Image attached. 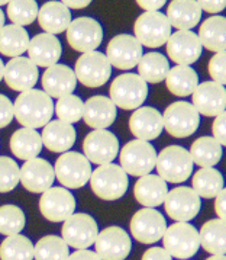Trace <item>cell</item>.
Listing matches in <instances>:
<instances>
[{"mask_svg": "<svg viewBox=\"0 0 226 260\" xmlns=\"http://www.w3.org/2000/svg\"><path fill=\"white\" fill-rule=\"evenodd\" d=\"M141 260H173V257L170 256V253L164 249V247H151L145 251L142 254Z\"/></svg>", "mask_w": 226, "mask_h": 260, "instance_id": "obj_49", "label": "cell"}, {"mask_svg": "<svg viewBox=\"0 0 226 260\" xmlns=\"http://www.w3.org/2000/svg\"><path fill=\"white\" fill-rule=\"evenodd\" d=\"M131 234L136 241L142 244H154L163 239L167 221L161 212L154 208H144L135 212L129 224Z\"/></svg>", "mask_w": 226, "mask_h": 260, "instance_id": "obj_16", "label": "cell"}, {"mask_svg": "<svg viewBox=\"0 0 226 260\" xmlns=\"http://www.w3.org/2000/svg\"><path fill=\"white\" fill-rule=\"evenodd\" d=\"M168 72L170 64L161 52H146L138 62V73L146 83H161Z\"/></svg>", "mask_w": 226, "mask_h": 260, "instance_id": "obj_36", "label": "cell"}, {"mask_svg": "<svg viewBox=\"0 0 226 260\" xmlns=\"http://www.w3.org/2000/svg\"><path fill=\"white\" fill-rule=\"evenodd\" d=\"M161 240L170 256L178 260L193 257L197 250L200 249L199 231L189 222H175L167 227Z\"/></svg>", "mask_w": 226, "mask_h": 260, "instance_id": "obj_6", "label": "cell"}, {"mask_svg": "<svg viewBox=\"0 0 226 260\" xmlns=\"http://www.w3.org/2000/svg\"><path fill=\"white\" fill-rule=\"evenodd\" d=\"M33 244L22 234L9 236L0 244V260H32Z\"/></svg>", "mask_w": 226, "mask_h": 260, "instance_id": "obj_39", "label": "cell"}, {"mask_svg": "<svg viewBox=\"0 0 226 260\" xmlns=\"http://www.w3.org/2000/svg\"><path fill=\"white\" fill-rule=\"evenodd\" d=\"M215 212L219 218L226 221V187H223L216 197Z\"/></svg>", "mask_w": 226, "mask_h": 260, "instance_id": "obj_50", "label": "cell"}, {"mask_svg": "<svg viewBox=\"0 0 226 260\" xmlns=\"http://www.w3.org/2000/svg\"><path fill=\"white\" fill-rule=\"evenodd\" d=\"M189 153L199 167H215L222 158V146L213 137H200L192 144Z\"/></svg>", "mask_w": 226, "mask_h": 260, "instance_id": "obj_37", "label": "cell"}, {"mask_svg": "<svg viewBox=\"0 0 226 260\" xmlns=\"http://www.w3.org/2000/svg\"><path fill=\"white\" fill-rule=\"evenodd\" d=\"M167 193H168L167 182L158 175H151V173L139 177V180L135 183V199L144 208H157L163 205Z\"/></svg>", "mask_w": 226, "mask_h": 260, "instance_id": "obj_28", "label": "cell"}, {"mask_svg": "<svg viewBox=\"0 0 226 260\" xmlns=\"http://www.w3.org/2000/svg\"><path fill=\"white\" fill-rule=\"evenodd\" d=\"M15 118L13 114V104L11 99L5 94H0V129L11 124Z\"/></svg>", "mask_w": 226, "mask_h": 260, "instance_id": "obj_46", "label": "cell"}, {"mask_svg": "<svg viewBox=\"0 0 226 260\" xmlns=\"http://www.w3.org/2000/svg\"><path fill=\"white\" fill-rule=\"evenodd\" d=\"M202 12L196 0H171L165 16L177 31H190L199 25Z\"/></svg>", "mask_w": 226, "mask_h": 260, "instance_id": "obj_27", "label": "cell"}, {"mask_svg": "<svg viewBox=\"0 0 226 260\" xmlns=\"http://www.w3.org/2000/svg\"><path fill=\"white\" fill-rule=\"evenodd\" d=\"M163 124L167 133L175 138H185L195 134L200 124V114L189 102H174L163 114Z\"/></svg>", "mask_w": 226, "mask_h": 260, "instance_id": "obj_10", "label": "cell"}, {"mask_svg": "<svg viewBox=\"0 0 226 260\" xmlns=\"http://www.w3.org/2000/svg\"><path fill=\"white\" fill-rule=\"evenodd\" d=\"M42 144L41 134L32 128H21L16 129L11 137L12 153L21 160H31L41 154Z\"/></svg>", "mask_w": 226, "mask_h": 260, "instance_id": "obj_32", "label": "cell"}, {"mask_svg": "<svg viewBox=\"0 0 226 260\" xmlns=\"http://www.w3.org/2000/svg\"><path fill=\"white\" fill-rule=\"evenodd\" d=\"M196 2L202 11L212 13V15L220 13L226 9V0H196Z\"/></svg>", "mask_w": 226, "mask_h": 260, "instance_id": "obj_48", "label": "cell"}, {"mask_svg": "<svg viewBox=\"0 0 226 260\" xmlns=\"http://www.w3.org/2000/svg\"><path fill=\"white\" fill-rule=\"evenodd\" d=\"M74 74L77 77V82H80L83 86L97 89L107 83V80L110 79L112 66L103 52H84L76 61Z\"/></svg>", "mask_w": 226, "mask_h": 260, "instance_id": "obj_9", "label": "cell"}, {"mask_svg": "<svg viewBox=\"0 0 226 260\" xmlns=\"http://www.w3.org/2000/svg\"><path fill=\"white\" fill-rule=\"evenodd\" d=\"M83 108L84 102L79 96L71 93L58 99L57 105L54 106V112L57 114L60 121L72 125L83 118Z\"/></svg>", "mask_w": 226, "mask_h": 260, "instance_id": "obj_43", "label": "cell"}, {"mask_svg": "<svg viewBox=\"0 0 226 260\" xmlns=\"http://www.w3.org/2000/svg\"><path fill=\"white\" fill-rule=\"evenodd\" d=\"M13 114L18 122L25 128H41L52 119V98L42 90L31 89L22 92L13 104Z\"/></svg>", "mask_w": 226, "mask_h": 260, "instance_id": "obj_1", "label": "cell"}, {"mask_svg": "<svg viewBox=\"0 0 226 260\" xmlns=\"http://www.w3.org/2000/svg\"><path fill=\"white\" fill-rule=\"evenodd\" d=\"M62 240L68 247L76 250L89 249L97 239L99 227L92 215L89 214H72L64 221L61 230Z\"/></svg>", "mask_w": 226, "mask_h": 260, "instance_id": "obj_11", "label": "cell"}, {"mask_svg": "<svg viewBox=\"0 0 226 260\" xmlns=\"http://www.w3.org/2000/svg\"><path fill=\"white\" fill-rule=\"evenodd\" d=\"M41 138L42 144L50 151L65 153L74 146V143L77 140V133L71 124H67V122L57 119V121H50L44 126Z\"/></svg>", "mask_w": 226, "mask_h": 260, "instance_id": "obj_29", "label": "cell"}, {"mask_svg": "<svg viewBox=\"0 0 226 260\" xmlns=\"http://www.w3.org/2000/svg\"><path fill=\"white\" fill-rule=\"evenodd\" d=\"M193 106L205 116H217L226 111V87L216 82L197 84L193 92Z\"/></svg>", "mask_w": 226, "mask_h": 260, "instance_id": "obj_21", "label": "cell"}, {"mask_svg": "<svg viewBox=\"0 0 226 260\" xmlns=\"http://www.w3.org/2000/svg\"><path fill=\"white\" fill-rule=\"evenodd\" d=\"M119 160L126 175L142 177L149 175L155 169L157 151L148 141L132 140L122 147Z\"/></svg>", "mask_w": 226, "mask_h": 260, "instance_id": "obj_7", "label": "cell"}, {"mask_svg": "<svg viewBox=\"0 0 226 260\" xmlns=\"http://www.w3.org/2000/svg\"><path fill=\"white\" fill-rule=\"evenodd\" d=\"M38 67L29 60V57H15L5 66L3 79L15 92H26L38 82Z\"/></svg>", "mask_w": 226, "mask_h": 260, "instance_id": "obj_22", "label": "cell"}, {"mask_svg": "<svg viewBox=\"0 0 226 260\" xmlns=\"http://www.w3.org/2000/svg\"><path fill=\"white\" fill-rule=\"evenodd\" d=\"M29 41V35L23 26L12 23L0 29V52L6 57H21L23 52L28 51Z\"/></svg>", "mask_w": 226, "mask_h": 260, "instance_id": "obj_34", "label": "cell"}, {"mask_svg": "<svg viewBox=\"0 0 226 260\" xmlns=\"http://www.w3.org/2000/svg\"><path fill=\"white\" fill-rule=\"evenodd\" d=\"M21 167L11 157L0 156V193L12 192L19 183Z\"/></svg>", "mask_w": 226, "mask_h": 260, "instance_id": "obj_44", "label": "cell"}, {"mask_svg": "<svg viewBox=\"0 0 226 260\" xmlns=\"http://www.w3.org/2000/svg\"><path fill=\"white\" fill-rule=\"evenodd\" d=\"M206 260H226V254H212Z\"/></svg>", "mask_w": 226, "mask_h": 260, "instance_id": "obj_54", "label": "cell"}, {"mask_svg": "<svg viewBox=\"0 0 226 260\" xmlns=\"http://www.w3.org/2000/svg\"><path fill=\"white\" fill-rule=\"evenodd\" d=\"M90 186L94 195L103 201H118L124 197L129 186L128 175L118 165H102L92 172Z\"/></svg>", "mask_w": 226, "mask_h": 260, "instance_id": "obj_3", "label": "cell"}, {"mask_svg": "<svg viewBox=\"0 0 226 260\" xmlns=\"http://www.w3.org/2000/svg\"><path fill=\"white\" fill-rule=\"evenodd\" d=\"M167 89L178 98L193 94L199 84V76L190 66H175L165 77Z\"/></svg>", "mask_w": 226, "mask_h": 260, "instance_id": "obj_33", "label": "cell"}, {"mask_svg": "<svg viewBox=\"0 0 226 260\" xmlns=\"http://www.w3.org/2000/svg\"><path fill=\"white\" fill-rule=\"evenodd\" d=\"M38 11L36 0H11L8 3V18L18 26L33 23L38 18Z\"/></svg>", "mask_w": 226, "mask_h": 260, "instance_id": "obj_41", "label": "cell"}, {"mask_svg": "<svg viewBox=\"0 0 226 260\" xmlns=\"http://www.w3.org/2000/svg\"><path fill=\"white\" fill-rule=\"evenodd\" d=\"M67 260H102L96 251H92V250H77L74 251L72 254L68 256Z\"/></svg>", "mask_w": 226, "mask_h": 260, "instance_id": "obj_52", "label": "cell"}, {"mask_svg": "<svg viewBox=\"0 0 226 260\" xmlns=\"http://www.w3.org/2000/svg\"><path fill=\"white\" fill-rule=\"evenodd\" d=\"M40 211L51 222H64L76 211V198L65 187H50L41 195Z\"/></svg>", "mask_w": 226, "mask_h": 260, "instance_id": "obj_18", "label": "cell"}, {"mask_svg": "<svg viewBox=\"0 0 226 260\" xmlns=\"http://www.w3.org/2000/svg\"><path fill=\"white\" fill-rule=\"evenodd\" d=\"M200 197L193 187L178 186L168 190L164 201L165 212L177 222H189L200 212Z\"/></svg>", "mask_w": 226, "mask_h": 260, "instance_id": "obj_14", "label": "cell"}, {"mask_svg": "<svg viewBox=\"0 0 226 260\" xmlns=\"http://www.w3.org/2000/svg\"><path fill=\"white\" fill-rule=\"evenodd\" d=\"M83 119L93 129H106L116 119V106L110 98L102 94L92 96L84 104Z\"/></svg>", "mask_w": 226, "mask_h": 260, "instance_id": "obj_26", "label": "cell"}, {"mask_svg": "<svg viewBox=\"0 0 226 260\" xmlns=\"http://www.w3.org/2000/svg\"><path fill=\"white\" fill-rule=\"evenodd\" d=\"M134 32L142 47L160 48L171 37V25L161 12H144L135 21Z\"/></svg>", "mask_w": 226, "mask_h": 260, "instance_id": "obj_8", "label": "cell"}, {"mask_svg": "<svg viewBox=\"0 0 226 260\" xmlns=\"http://www.w3.org/2000/svg\"><path fill=\"white\" fill-rule=\"evenodd\" d=\"M109 94L116 108L135 111L145 102L148 96V84L139 74H121L110 84Z\"/></svg>", "mask_w": 226, "mask_h": 260, "instance_id": "obj_2", "label": "cell"}, {"mask_svg": "<svg viewBox=\"0 0 226 260\" xmlns=\"http://www.w3.org/2000/svg\"><path fill=\"white\" fill-rule=\"evenodd\" d=\"M110 66L119 70H131L142 58V45L129 34L113 37L106 47V54Z\"/></svg>", "mask_w": 226, "mask_h": 260, "instance_id": "obj_13", "label": "cell"}, {"mask_svg": "<svg viewBox=\"0 0 226 260\" xmlns=\"http://www.w3.org/2000/svg\"><path fill=\"white\" fill-rule=\"evenodd\" d=\"M68 256V246L58 236H45L33 246L35 260H67Z\"/></svg>", "mask_w": 226, "mask_h": 260, "instance_id": "obj_40", "label": "cell"}, {"mask_svg": "<svg viewBox=\"0 0 226 260\" xmlns=\"http://www.w3.org/2000/svg\"><path fill=\"white\" fill-rule=\"evenodd\" d=\"M11 0H0V6H3V5H8Z\"/></svg>", "mask_w": 226, "mask_h": 260, "instance_id": "obj_57", "label": "cell"}, {"mask_svg": "<svg viewBox=\"0 0 226 260\" xmlns=\"http://www.w3.org/2000/svg\"><path fill=\"white\" fill-rule=\"evenodd\" d=\"M42 87L50 98L60 99L71 94L77 86V77L74 70L64 64H54L42 74Z\"/></svg>", "mask_w": 226, "mask_h": 260, "instance_id": "obj_24", "label": "cell"}, {"mask_svg": "<svg viewBox=\"0 0 226 260\" xmlns=\"http://www.w3.org/2000/svg\"><path fill=\"white\" fill-rule=\"evenodd\" d=\"M62 47L60 40L51 34H38L32 38L28 45V54L36 67H51L57 64L61 57Z\"/></svg>", "mask_w": 226, "mask_h": 260, "instance_id": "obj_25", "label": "cell"}, {"mask_svg": "<svg viewBox=\"0 0 226 260\" xmlns=\"http://www.w3.org/2000/svg\"><path fill=\"white\" fill-rule=\"evenodd\" d=\"M93 0H61L62 5H65L68 9H84L87 8Z\"/></svg>", "mask_w": 226, "mask_h": 260, "instance_id": "obj_53", "label": "cell"}, {"mask_svg": "<svg viewBox=\"0 0 226 260\" xmlns=\"http://www.w3.org/2000/svg\"><path fill=\"white\" fill-rule=\"evenodd\" d=\"M202 47L212 52L226 51V16L213 15L207 18L197 34Z\"/></svg>", "mask_w": 226, "mask_h": 260, "instance_id": "obj_31", "label": "cell"}, {"mask_svg": "<svg viewBox=\"0 0 226 260\" xmlns=\"http://www.w3.org/2000/svg\"><path fill=\"white\" fill-rule=\"evenodd\" d=\"M94 247L102 260H125L131 253L132 241L124 229L112 225L97 234Z\"/></svg>", "mask_w": 226, "mask_h": 260, "instance_id": "obj_17", "label": "cell"}, {"mask_svg": "<svg viewBox=\"0 0 226 260\" xmlns=\"http://www.w3.org/2000/svg\"><path fill=\"white\" fill-rule=\"evenodd\" d=\"M200 246L210 254H226V221L210 219L199 231Z\"/></svg>", "mask_w": 226, "mask_h": 260, "instance_id": "obj_35", "label": "cell"}, {"mask_svg": "<svg viewBox=\"0 0 226 260\" xmlns=\"http://www.w3.org/2000/svg\"><path fill=\"white\" fill-rule=\"evenodd\" d=\"M209 74L216 83L226 86V51L216 52L209 60Z\"/></svg>", "mask_w": 226, "mask_h": 260, "instance_id": "obj_45", "label": "cell"}, {"mask_svg": "<svg viewBox=\"0 0 226 260\" xmlns=\"http://www.w3.org/2000/svg\"><path fill=\"white\" fill-rule=\"evenodd\" d=\"M55 180V172L50 161L35 157L26 160L21 167L19 182L22 186L32 193H44L52 187Z\"/></svg>", "mask_w": 226, "mask_h": 260, "instance_id": "obj_20", "label": "cell"}, {"mask_svg": "<svg viewBox=\"0 0 226 260\" xmlns=\"http://www.w3.org/2000/svg\"><path fill=\"white\" fill-rule=\"evenodd\" d=\"M192 185L193 190L200 198H216L217 193L223 189V176L213 167H202L195 173Z\"/></svg>", "mask_w": 226, "mask_h": 260, "instance_id": "obj_38", "label": "cell"}, {"mask_svg": "<svg viewBox=\"0 0 226 260\" xmlns=\"http://www.w3.org/2000/svg\"><path fill=\"white\" fill-rule=\"evenodd\" d=\"M84 156L97 166L109 165L119 154V141L107 129H94L83 141Z\"/></svg>", "mask_w": 226, "mask_h": 260, "instance_id": "obj_15", "label": "cell"}, {"mask_svg": "<svg viewBox=\"0 0 226 260\" xmlns=\"http://www.w3.org/2000/svg\"><path fill=\"white\" fill-rule=\"evenodd\" d=\"M3 26H5V13L0 9V29H2Z\"/></svg>", "mask_w": 226, "mask_h": 260, "instance_id": "obj_56", "label": "cell"}, {"mask_svg": "<svg viewBox=\"0 0 226 260\" xmlns=\"http://www.w3.org/2000/svg\"><path fill=\"white\" fill-rule=\"evenodd\" d=\"M3 74H5V62L0 58V82L3 80Z\"/></svg>", "mask_w": 226, "mask_h": 260, "instance_id": "obj_55", "label": "cell"}, {"mask_svg": "<svg viewBox=\"0 0 226 260\" xmlns=\"http://www.w3.org/2000/svg\"><path fill=\"white\" fill-rule=\"evenodd\" d=\"M212 133L216 141L220 146L226 147V111L215 116V121L212 125Z\"/></svg>", "mask_w": 226, "mask_h": 260, "instance_id": "obj_47", "label": "cell"}, {"mask_svg": "<svg viewBox=\"0 0 226 260\" xmlns=\"http://www.w3.org/2000/svg\"><path fill=\"white\" fill-rule=\"evenodd\" d=\"M26 219L25 214L16 205H3L0 207V234L9 237L15 234H21L25 229Z\"/></svg>", "mask_w": 226, "mask_h": 260, "instance_id": "obj_42", "label": "cell"}, {"mask_svg": "<svg viewBox=\"0 0 226 260\" xmlns=\"http://www.w3.org/2000/svg\"><path fill=\"white\" fill-rule=\"evenodd\" d=\"M168 57L177 66H190L195 64L203 51V47L197 34L193 31H177L171 34L167 41Z\"/></svg>", "mask_w": 226, "mask_h": 260, "instance_id": "obj_19", "label": "cell"}, {"mask_svg": "<svg viewBox=\"0 0 226 260\" xmlns=\"http://www.w3.org/2000/svg\"><path fill=\"white\" fill-rule=\"evenodd\" d=\"M129 129L136 137V140H157L164 129L163 115L153 106H141L135 109L134 114L131 115Z\"/></svg>", "mask_w": 226, "mask_h": 260, "instance_id": "obj_23", "label": "cell"}, {"mask_svg": "<svg viewBox=\"0 0 226 260\" xmlns=\"http://www.w3.org/2000/svg\"><path fill=\"white\" fill-rule=\"evenodd\" d=\"M67 41L79 52L96 51L103 41L102 25L89 16L76 18L67 28Z\"/></svg>", "mask_w": 226, "mask_h": 260, "instance_id": "obj_12", "label": "cell"}, {"mask_svg": "<svg viewBox=\"0 0 226 260\" xmlns=\"http://www.w3.org/2000/svg\"><path fill=\"white\" fill-rule=\"evenodd\" d=\"M57 180L65 189H80L92 176V165L87 157L76 151H65L54 166Z\"/></svg>", "mask_w": 226, "mask_h": 260, "instance_id": "obj_5", "label": "cell"}, {"mask_svg": "<svg viewBox=\"0 0 226 260\" xmlns=\"http://www.w3.org/2000/svg\"><path fill=\"white\" fill-rule=\"evenodd\" d=\"M36 19L40 22L41 29L47 34L57 35L67 31L68 25L71 23V12L61 2L51 0L42 5Z\"/></svg>", "mask_w": 226, "mask_h": 260, "instance_id": "obj_30", "label": "cell"}, {"mask_svg": "<svg viewBox=\"0 0 226 260\" xmlns=\"http://www.w3.org/2000/svg\"><path fill=\"white\" fill-rule=\"evenodd\" d=\"M193 160L184 147L168 146L157 156L158 176L168 183H183L193 172Z\"/></svg>", "mask_w": 226, "mask_h": 260, "instance_id": "obj_4", "label": "cell"}, {"mask_svg": "<svg viewBox=\"0 0 226 260\" xmlns=\"http://www.w3.org/2000/svg\"><path fill=\"white\" fill-rule=\"evenodd\" d=\"M135 2L145 12H160V9L167 3V0H135Z\"/></svg>", "mask_w": 226, "mask_h": 260, "instance_id": "obj_51", "label": "cell"}]
</instances>
